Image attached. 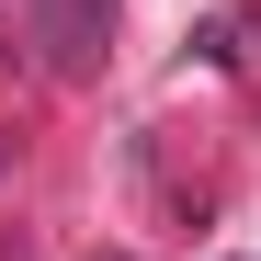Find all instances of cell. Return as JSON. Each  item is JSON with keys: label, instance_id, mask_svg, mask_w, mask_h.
<instances>
[{"label": "cell", "instance_id": "obj_1", "mask_svg": "<svg viewBox=\"0 0 261 261\" xmlns=\"http://www.w3.org/2000/svg\"><path fill=\"white\" fill-rule=\"evenodd\" d=\"M102 23H114V0H46V46H57V68H80L102 46Z\"/></svg>", "mask_w": 261, "mask_h": 261}]
</instances>
